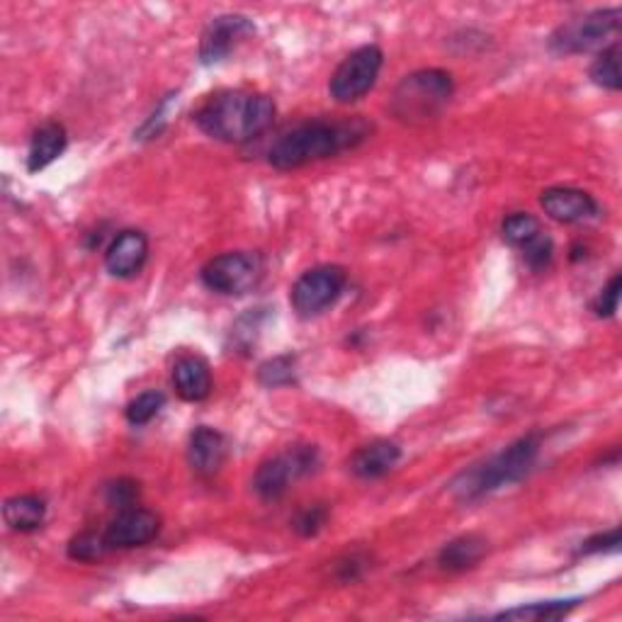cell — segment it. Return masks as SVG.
Returning <instances> with one entry per match:
<instances>
[{
	"instance_id": "obj_31",
	"label": "cell",
	"mask_w": 622,
	"mask_h": 622,
	"mask_svg": "<svg viewBox=\"0 0 622 622\" xmlns=\"http://www.w3.org/2000/svg\"><path fill=\"white\" fill-rule=\"evenodd\" d=\"M367 567V559H363L360 554H351V557H345L343 562H339V567H335V574H339L341 581H355L360 574H363Z\"/></svg>"
},
{
	"instance_id": "obj_13",
	"label": "cell",
	"mask_w": 622,
	"mask_h": 622,
	"mask_svg": "<svg viewBox=\"0 0 622 622\" xmlns=\"http://www.w3.org/2000/svg\"><path fill=\"white\" fill-rule=\"evenodd\" d=\"M148 260V239L144 231L124 229L120 231L105 251V268L112 278L127 280L139 276Z\"/></svg>"
},
{
	"instance_id": "obj_19",
	"label": "cell",
	"mask_w": 622,
	"mask_h": 622,
	"mask_svg": "<svg viewBox=\"0 0 622 622\" xmlns=\"http://www.w3.org/2000/svg\"><path fill=\"white\" fill-rule=\"evenodd\" d=\"M46 518V504L42 496L37 494H22L12 496L3 506V520L10 530L15 532H32L42 528Z\"/></svg>"
},
{
	"instance_id": "obj_14",
	"label": "cell",
	"mask_w": 622,
	"mask_h": 622,
	"mask_svg": "<svg viewBox=\"0 0 622 622\" xmlns=\"http://www.w3.org/2000/svg\"><path fill=\"white\" fill-rule=\"evenodd\" d=\"M227 459V440L224 435L209 426H197L190 433L188 463L195 475L215 477Z\"/></svg>"
},
{
	"instance_id": "obj_15",
	"label": "cell",
	"mask_w": 622,
	"mask_h": 622,
	"mask_svg": "<svg viewBox=\"0 0 622 622\" xmlns=\"http://www.w3.org/2000/svg\"><path fill=\"white\" fill-rule=\"evenodd\" d=\"M173 387L183 402H205L211 392V372L200 355H180L173 365Z\"/></svg>"
},
{
	"instance_id": "obj_28",
	"label": "cell",
	"mask_w": 622,
	"mask_h": 622,
	"mask_svg": "<svg viewBox=\"0 0 622 622\" xmlns=\"http://www.w3.org/2000/svg\"><path fill=\"white\" fill-rule=\"evenodd\" d=\"M620 290H622V278H620V272H615L611 282H608L601 290V294L595 297V302H593L595 317H601V319L615 317V311L620 307Z\"/></svg>"
},
{
	"instance_id": "obj_22",
	"label": "cell",
	"mask_w": 622,
	"mask_h": 622,
	"mask_svg": "<svg viewBox=\"0 0 622 622\" xmlns=\"http://www.w3.org/2000/svg\"><path fill=\"white\" fill-rule=\"evenodd\" d=\"M501 234L506 243L522 248L526 243H530L535 236L542 234V229H540V221L528 215V211H516V215L504 219Z\"/></svg>"
},
{
	"instance_id": "obj_9",
	"label": "cell",
	"mask_w": 622,
	"mask_h": 622,
	"mask_svg": "<svg viewBox=\"0 0 622 622\" xmlns=\"http://www.w3.org/2000/svg\"><path fill=\"white\" fill-rule=\"evenodd\" d=\"M348 284V272L341 266H317L302 272L292 284V307L300 317H319L339 302Z\"/></svg>"
},
{
	"instance_id": "obj_2",
	"label": "cell",
	"mask_w": 622,
	"mask_h": 622,
	"mask_svg": "<svg viewBox=\"0 0 622 622\" xmlns=\"http://www.w3.org/2000/svg\"><path fill=\"white\" fill-rule=\"evenodd\" d=\"M276 122L272 97L253 91H221L195 112V124L224 144H246Z\"/></svg>"
},
{
	"instance_id": "obj_24",
	"label": "cell",
	"mask_w": 622,
	"mask_h": 622,
	"mask_svg": "<svg viewBox=\"0 0 622 622\" xmlns=\"http://www.w3.org/2000/svg\"><path fill=\"white\" fill-rule=\"evenodd\" d=\"M258 380H260V384H266V387H270V390L288 387V384L294 382V357L278 355V357L268 360V363L260 365Z\"/></svg>"
},
{
	"instance_id": "obj_17",
	"label": "cell",
	"mask_w": 622,
	"mask_h": 622,
	"mask_svg": "<svg viewBox=\"0 0 622 622\" xmlns=\"http://www.w3.org/2000/svg\"><path fill=\"white\" fill-rule=\"evenodd\" d=\"M69 136L61 122H44L40 129L32 134L30 152H28V170L40 173L66 152Z\"/></svg>"
},
{
	"instance_id": "obj_26",
	"label": "cell",
	"mask_w": 622,
	"mask_h": 622,
	"mask_svg": "<svg viewBox=\"0 0 622 622\" xmlns=\"http://www.w3.org/2000/svg\"><path fill=\"white\" fill-rule=\"evenodd\" d=\"M520 251H522V258H526V263H528L532 270H545L547 266L552 263L554 243H552L550 236L538 234L530 243L522 246Z\"/></svg>"
},
{
	"instance_id": "obj_8",
	"label": "cell",
	"mask_w": 622,
	"mask_h": 622,
	"mask_svg": "<svg viewBox=\"0 0 622 622\" xmlns=\"http://www.w3.org/2000/svg\"><path fill=\"white\" fill-rule=\"evenodd\" d=\"M200 278L217 294H246L263 278V258L251 251H231L205 263Z\"/></svg>"
},
{
	"instance_id": "obj_18",
	"label": "cell",
	"mask_w": 622,
	"mask_h": 622,
	"mask_svg": "<svg viewBox=\"0 0 622 622\" xmlns=\"http://www.w3.org/2000/svg\"><path fill=\"white\" fill-rule=\"evenodd\" d=\"M487 550H489V542L484 540L481 535L475 532L459 535V538L450 540L443 547L438 554V564L445 571H465L477 567L484 554H487Z\"/></svg>"
},
{
	"instance_id": "obj_25",
	"label": "cell",
	"mask_w": 622,
	"mask_h": 622,
	"mask_svg": "<svg viewBox=\"0 0 622 622\" xmlns=\"http://www.w3.org/2000/svg\"><path fill=\"white\" fill-rule=\"evenodd\" d=\"M107 550L105 547V538L101 535L97 538L95 532H79L76 538L69 542V557L73 562H95V559H101L103 552Z\"/></svg>"
},
{
	"instance_id": "obj_1",
	"label": "cell",
	"mask_w": 622,
	"mask_h": 622,
	"mask_svg": "<svg viewBox=\"0 0 622 622\" xmlns=\"http://www.w3.org/2000/svg\"><path fill=\"white\" fill-rule=\"evenodd\" d=\"M370 127L363 120H314L297 124L272 142L268 164L278 170H294L317 160L339 156L367 139Z\"/></svg>"
},
{
	"instance_id": "obj_20",
	"label": "cell",
	"mask_w": 622,
	"mask_h": 622,
	"mask_svg": "<svg viewBox=\"0 0 622 622\" xmlns=\"http://www.w3.org/2000/svg\"><path fill=\"white\" fill-rule=\"evenodd\" d=\"M581 603V599H559V601H540L530 605L511 608L496 615V620H518V622H552L567 618L574 608Z\"/></svg>"
},
{
	"instance_id": "obj_16",
	"label": "cell",
	"mask_w": 622,
	"mask_h": 622,
	"mask_svg": "<svg viewBox=\"0 0 622 622\" xmlns=\"http://www.w3.org/2000/svg\"><path fill=\"white\" fill-rule=\"evenodd\" d=\"M402 447L394 440H372L351 457V471L357 479H380L400 465Z\"/></svg>"
},
{
	"instance_id": "obj_23",
	"label": "cell",
	"mask_w": 622,
	"mask_h": 622,
	"mask_svg": "<svg viewBox=\"0 0 622 622\" xmlns=\"http://www.w3.org/2000/svg\"><path fill=\"white\" fill-rule=\"evenodd\" d=\"M166 404V396L152 390V392H142L139 396H134V400L124 408V416L132 423V426H144V423L154 421L158 416L160 408Z\"/></svg>"
},
{
	"instance_id": "obj_6",
	"label": "cell",
	"mask_w": 622,
	"mask_h": 622,
	"mask_svg": "<svg viewBox=\"0 0 622 622\" xmlns=\"http://www.w3.org/2000/svg\"><path fill=\"white\" fill-rule=\"evenodd\" d=\"M620 20H622L620 8L587 12V15L559 24L550 37V49L559 56L583 54L599 46L605 49V42L618 37Z\"/></svg>"
},
{
	"instance_id": "obj_29",
	"label": "cell",
	"mask_w": 622,
	"mask_h": 622,
	"mask_svg": "<svg viewBox=\"0 0 622 622\" xmlns=\"http://www.w3.org/2000/svg\"><path fill=\"white\" fill-rule=\"evenodd\" d=\"M136 496H139V484H136L134 479H117L105 487V499L110 506L129 508V506H134Z\"/></svg>"
},
{
	"instance_id": "obj_7",
	"label": "cell",
	"mask_w": 622,
	"mask_h": 622,
	"mask_svg": "<svg viewBox=\"0 0 622 622\" xmlns=\"http://www.w3.org/2000/svg\"><path fill=\"white\" fill-rule=\"evenodd\" d=\"M384 64V54L377 44L357 46L348 54L341 66L333 71L329 93L335 103H355L375 89L377 76Z\"/></svg>"
},
{
	"instance_id": "obj_11",
	"label": "cell",
	"mask_w": 622,
	"mask_h": 622,
	"mask_svg": "<svg viewBox=\"0 0 622 622\" xmlns=\"http://www.w3.org/2000/svg\"><path fill=\"white\" fill-rule=\"evenodd\" d=\"M256 34V24L246 15H219L207 24L200 42L203 64H219L236 46Z\"/></svg>"
},
{
	"instance_id": "obj_12",
	"label": "cell",
	"mask_w": 622,
	"mask_h": 622,
	"mask_svg": "<svg viewBox=\"0 0 622 622\" xmlns=\"http://www.w3.org/2000/svg\"><path fill=\"white\" fill-rule=\"evenodd\" d=\"M540 207L545 209L547 217L559 224L591 221L599 217V211H601L599 203H595V197L591 193L579 190V188H564V185L542 190Z\"/></svg>"
},
{
	"instance_id": "obj_3",
	"label": "cell",
	"mask_w": 622,
	"mask_h": 622,
	"mask_svg": "<svg viewBox=\"0 0 622 622\" xmlns=\"http://www.w3.org/2000/svg\"><path fill=\"white\" fill-rule=\"evenodd\" d=\"M540 447V433L522 435L516 443L504 447L501 453H496L489 459H484V463L465 469L463 475H457L450 489L459 501L471 504L504 487H511V484L528 477L532 465L538 463Z\"/></svg>"
},
{
	"instance_id": "obj_30",
	"label": "cell",
	"mask_w": 622,
	"mask_h": 622,
	"mask_svg": "<svg viewBox=\"0 0 622 622\" xmlns=\"http://www.w3.org/2000/svg\"><path fill=\"white\" fill-rule=\"evenodd\" d=\"M620 550V528L593 535L587 542H581L579 554H599V552H618Z\"/></svg>"
},
{
	"instance_id": "obj_10",
	"label": "cell",
	"mask_w": 622,
	"mask_h": 622,
	"mask_svg": "<svg viewBox=\"0 0 622 622\" xmlns=\"http://www.w3.org/2000/svg\"><path fill=\"white\" fill-rule=\"evenodd\" d=\"M160 530V520L146 508H122L120 516L103 532L107 550H134L152 542Z\"/></svg>"
},
{
	"instance_id": "obj_27",
	"label": "cell",
	"mask_w": 622,
	"mask_h": 622,
	"mask_svg": "<svg viewBox=\"0 0 622 622\" xmlns=\"http://www.w3.org/2000/svg\"><path fill=\"white\" fill-rule=\"evenodd\" d=\"M329 522V508L326 506H309L304 511L297 514V518L292 520V528L302 535V538H314L323 530V526Z\"/></svg>"
},
{
	"instance_id": "obj_21",
	"label": "cell",
	"mask_w": 622,
	"mask_h": 622,
	"mask_svg": "<svg viewBox=\"0 0 622 622\" xmlns=\"http://www.w3.org/2000/svg\"><path fill=\"white\" fill-rule=\"evenodd\" d=\"M591 81L595 85H601L605 91L618 93L622 89L620 79V44L613 42L611 46H605L603 52L595 56L591 64Z\"/></svg>"
},
{
	"instance_id": "obj_5",
	"label": "cell",
	"mask_w": 622,
	"mask_h": 622,
	"mask_svg": "<svg viewBox=\"0 0 622 622\" xmlns=\"http://www.w3.org/2000/svg\"><path fill=\"white\" fill-rule=\"evenodd\" d=\"M319 467L317 445H292L288 450L260 463L253 477V491L263 501H278L290 491L294 481L311 475Z\"/></svg>"
},
{
	"instance_id": "obj_4",
	"label": "cell",
	"mask_w": 622,
	"mask_h": 622,
	"mask_svg": "<svg viewBox=\"0 0 622 622\" xmlns=\"http://www.w3.org/2000/svg\"><path fill=\"white\" fill-rule=\"evenodd\" d=\"M455 93L453 76L440 69H423L408 73L396 85L390 112L404 124H428L440 117V112L450 103Z\"/></svg>"
}]
</instances>
